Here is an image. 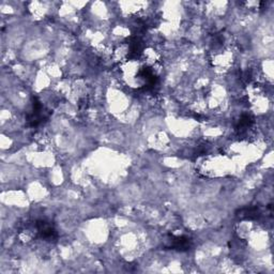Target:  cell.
<instances>
[{
    "instance_id": "3957f363",
    "label": "cell",
    "mask_w": 274,
    "mask_h": 274,
    "mask_svg": "<svg viewBox=\"0 0 274 274\" xmlns=\"http://www.w3.org/2000/svg\"><path fill=\"white\" fill-rule=\"evenodd\" d=\"M239 215L243 220H257L260 216V211L258 207H250L242 209Z\"/></svg>"
},
{
    "instance_id": "6da1fadb",
    "label": "cell",
    "mask_w": 274,
    "mask_h": 274,
    "mask_svg": "<svg viewBox=\"0 0 274 274\" xmlns=\"http://www.w3.org/2000/svg\"><path fill=\"white\" fill-rule=\"evenodd\" d=\"M36 228H37V233L40 238L47 240V241L57 239V231L55 227L52 226L51 223L47 222V221H44V220L37 221Z\"/></svg>"
},
{
    "instance_id": "7a4b0ae2",
    "label": "cell",
    "mask_w": 274,
    "mask_h": 274,
    "mask_svg": "<svg viewBox=\"0 0 274 274\" xmlns=\"http://www.w3.org/2000/svg\"><path fill=\"white\" fill-rule=\"evenodd\" d=\"M166 245L172 250L184 252L191 249L192 241L191 239L184 236H170L167 239Z\"/></svg>"
}]
</instances>
